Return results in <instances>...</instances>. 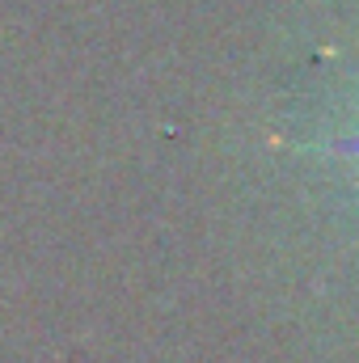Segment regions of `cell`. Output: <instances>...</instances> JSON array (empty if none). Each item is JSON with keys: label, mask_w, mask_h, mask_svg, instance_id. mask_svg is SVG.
Masks as SVG:
<instances>
[{"label": "cell", "mask_w": 359, "mask_h": 363, "mask_svg": "<svg viewBox=\"0 0 359 363\" xmlns=\"http://www.w3.org/2000/svg\"><path fill=\"white\" fill-rule=\"evenodd\" d=\"M347 148H359V144H347Z\"/></svg>", "instance_id": "6da1fadb"}]
</instances>
